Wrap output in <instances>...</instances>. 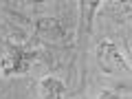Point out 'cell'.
Listing matches in <instances>:
<instances>
[{"mask_svg":"<svg viewBox=\"0 0 132 99\" xmlns=\"http://www.w3.org/2000/svg\"><path fill=\"white\" fill-rule=\"evenodd\" d=\"M38 57V46L27 40H7L0 44V73L2 77L22 75Z\"/></svg>","mask_w":132,"mask_h":99,"instance_id":"6da1fadb","label":"cell"},{"mask_svg":"<svg viewBox=\"0 0 132 99\" xmlns=\"http://www.w3.org/2000/svg\"><path fill=\"white\" fill-rule=\"evenodd\" d=\"M97 64L99 68L108 75H114V73H121L128 68V60L121 53V48L117 46L110 40H104V42L97 46Z\"/></svg>","mask_w":132,"mask_h":99,"instance_id":"7a4b0ae2","label":"cell"},{"mask_svg":"<svg viewBox=\"0 0 132 99\" xmlns=\"http://www.w3.org/2000/svg\"><path fill=\"white\" fill-rule=\"evenodd\" d=\"M35 35L44 42H60L66 38V29L57 18H40L35 20Z\"/></svg>","mask_w":132,"mask_h":99,"instance_id":"3957f363","label":"cell"},{"mask_svg":"<svg viewBox=\"0 0 132 99\" xmlns=\"http://www.w3.org/2000/svg\"><path fill=\"white\" fill-rule=\"evenodd\" d=\"M38 93L42 99H64L66 86L57 77H42L38 81Z\"/></svg>","mask_w":132,"mask_h":99,"instance_id":"277c9868","label":"cell"},{"mask_svg":"<svg viewBox=\"0 0 132 99\" xmlns=\"http://www.w3.org/2000/svg\"><path fill=\"white\" fill-rule=\"evenodd\" d=\"M108 13L112 15L114 20H126V18H132V2H108Z\"/></svg>","mask_w":132,"mask_h":99,"instance_id":"5b68a950","label":"cell"},{"mask_svg":"<svg viewBox=\"0 0 132 99\" xmlns=\"http://www.w3.org/2000/svg\"><path fill=\"white\" fill-rule=\"evenodd\" d=\"M99 99H126V97L119 93H112V90H104V93H99Z\"/></svg>","mask_w":132,"mask_h":99,"instance_id":"8992f818","label":"cell"}]
</instances>
